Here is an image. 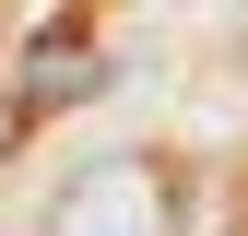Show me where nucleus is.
I'll use <instances>...</instances> for the list:
<instances>
[{
  "label": "nucleus",
  "mask_w": 248,
  "mask_h": 236,
  "mask_svg": "<svg viewBox=\"0 0 248 236\" xmlns=\"http://www.w3.org/2000/svg\"><path fill=\"white\" fill-rule=\"evenodd\" d=\"M166 213H177V177L154 154H107L47 201V236H166Z\"/></svg>",
  "instance_id": "1"
},
{
  "label": "nucleus",
  "mask_w": 248,
  "mask_h": 236,
  "mask_svg": "<svg viewBox=\"0 0 248 236\" xmlns=\"http://www.w3.org/2000/svg\"><path fill=\"white\" fill-rule=\"evenodd\" d=\"M83 83H95V59H83V47H71V59H47V47L24 59V95H83Z\"/></svg>",
  "instance_id": "2"
}]
</instances>
